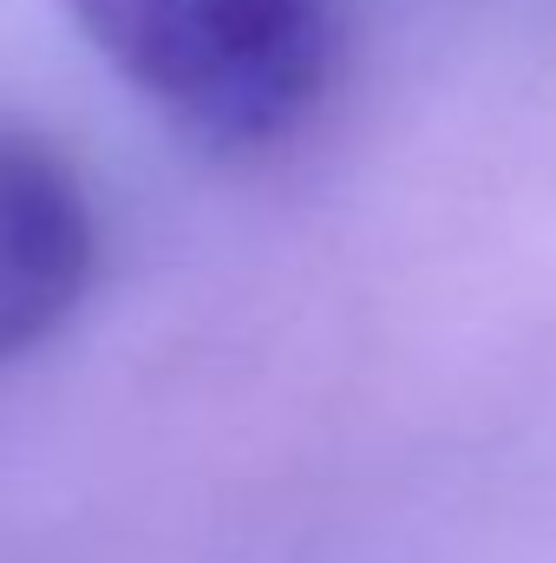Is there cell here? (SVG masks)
<instances>
[{"label":"cell","mask_w":556,"mask_h":563,"mask_svg":"<svg viewBox=\"0 0 556 563\" xmlns=\"http://www.w3.org/2000/svg\"><path fill=\"white\" fill-rule=\"evenodd\" d=\"M184 139L249 157L294 139L334 79V0H59Z\"/></svg>","instance_id":"6da1fadb"},{"label":"cell","mask_w":556,"mask_h":563,"mask_svg":"<svg viewBox=\"0 0 556 563\" xmlns=\"http://www.w3.org/2000/svg\"><path fill=\"white\" fill-rule=\"evenodd\" d=\"M92 263L99 230L66 157L0 132V361L40 347L86 301Z\"/></svg>","instance_id":"7a4b0ae2"}]
</instances>
